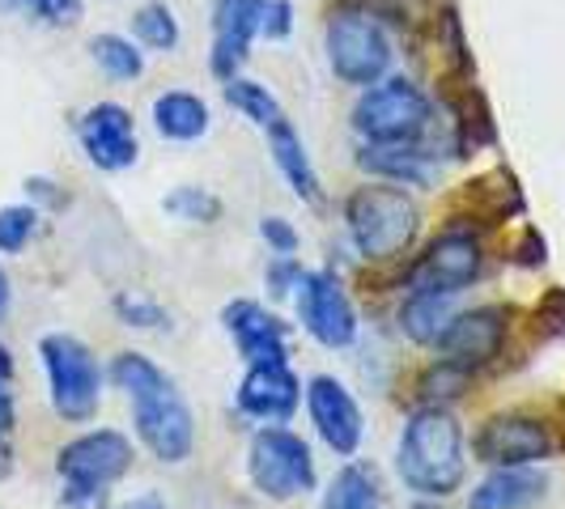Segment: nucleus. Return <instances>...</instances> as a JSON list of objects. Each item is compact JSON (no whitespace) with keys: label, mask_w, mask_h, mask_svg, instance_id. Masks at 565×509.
<instances>
[{"label":"nucleus","mask_w":565,"mask_h":509,"mask_svg":"<svg viewBox=\"0 0 565 509\" xmlns=\"http://www.w3.org/2000/svg\"><path fill=\"white\" fill-rule=\"evenodd\" d=\"M132 34L149 52H174L179 47V18L167 0H149L132 13Z\"/></svg>","instance_id":"obj_27"},{"label":"nucleus","mask_w":565,"mask_h":509,"mask_svg":"<svg viewBox=\"0 0 565 509\" xmlns=\"http://www.w3.org/2000/svg\"><path fill=\"white\" fill-rule=\"evenodd\" d=\"M115 318L124 327H141V332H153V327H167L170 318L167 311L153 302V297H141V293H115Z\"/></svg>","instance_id":"obj_32"},{"label":"nucleus","mask_w":565,"mask_h":509,"mask_svg":"<svg viewBox=\"0 0 565 509\" xmlns=\"http://www.w3.org/2000/svg\"><path fill=\"white\" fill-rule=\"evenodd\" d=\"M115 509H167V506H162L158 492H137L132 501H124V506H115Z\"/></svg>","instance_id":"obj_41"},{"label":"nucleus","mask_w":565,"mask_h":509,"mask_svg":"<svg viewBox=\"0 0 565 509\" xmlns=\"http://www.w3.org/2000/svg\"><path fill=\"white\" fill-rule=\"evenodd\" d=\"M264 9H268V0H213L209 68L222 85L243 77V64L252 56V43L259 39V26H264Z\"/></svg>","instance_id":"obj_14"},{"label":"nucleus","mask_w":565,"mask_h":509,"mask_svg":"<svg viewBox=\"0 0 565 509\" xmlns=\"http://www.w3.org/2000/svg\"><path fill=\"white\" fill-rule=\"evenodd\" d=\"M222 94H226V102L234 107V111L252 119L259 132H268L273 123H281L285 119V107L277 102V94H273L268 85L247 82V77H234V82L222 85Z\"/></svg>","instance_id":"obj_26"},{"label":"nucleus","mask_w":565,"mask_h":509,"mask_svg":"<svg viewBox=\"0 0 565 509\" xmlns=\"http://www.w3.org/2000/svg\"><path fill=\"white\" fill-rule=\"evenodd\" d=\"M89 56H94V64H98L111 82H137L145 73L141 43L128 39V34H94V39H89Z\"/></svg>","instance_id":"obj_25"},{"label":"nucleus","mask_w":565,"mask_h":509,"mask_svg":"<svg viewBox=\"0 0 565 509\" xmlns=\"http://www.w3.org/2000/svg\"><path fill=\"white\" fill-rule=\"evenodd\" d=\"M302 263L294 259V254H277V259H268V272H264V284H268V293L273 297H289L298 281H302Z\"/></svg>","instance_id":"obj_34"},{"label":"nucleus","mask_w":565,"mask_h":509,"mask_svg":"<svg viewBox=\"0 0 565 509\" xmlns=\"http://www.w3.org/2000/svg\"><path fill=\"white\" fill-rule=\"evenodd\" d=\"M0 13H9V18H26V13H34V4H30V0H0Z\"/></svg>","instance_id":"obj_42"},{"label":"nucleus","mask_w":565,"mask_h":509,"mask_svg":"<svg viewBox=\"0 0 565 509\" xmlns=\"http://www.w3.org/2000/svg\"><path fill=\"white\" fill-rule=\"evenodd\" d=\"M323 47H328V68L337 73V82L353 85V89L383 82L392 73V56H396L387 26L358 4L332 9L328 26H323Z\"/></svg>","instance_id":"obj_5"},{"label":"nucleus","mask_w":565,"mask_h":509,"mask_svg":"<svg viewBox=\"0 0 565 509\" xmlns=\"http://www.w3.org/2000/svg\"><path fill=\"white\" fill-rule=\"evenodd\" d=\"M532 323H536V332L544 339H565V289H548L544 297L536 302V311H532Z\"/></svg>","instance_id":"obj_33"},{"label":"nucleus","mask_w":565,"mask_h":509,"mask_svg":"<svg viewBox=\"0 0 565 509\" xmlns=\"http://www.w3.org/2000/svg\"><path fill=\"white\" fill-rule=\"evenodd\" d=\"M289 30H294V4H289V0H268V9H264V26H259V39L281 43V39H289Z\"/></svg>","instance_id":"obj_38"},{"label":"nucleus","mask_w":565,"mask_h":509,"mask_svg":"<svg viewBox=\"0 0 565 509\" xmlns=\"http://www.w3.org/2000/svg\"><path fill=\"white\" fill-rule=\"evenodd\" d=\"M319 509H387V492H383V476L366 458H349L337 476L328 480V492Z\"/></svg>","instance_id":"obj_22"},{"label":"nucleus","mask_w":565,"mask_h":509,"mask_svg":"<svg viewBox=\"0 0 565 509\" xmlns=\"http://www.w3.org/2000/svg\"><path fill=\"white\" fill-rule=\"evenodd\" d=\"M162 208H167L170 217H179V221H192V226H213V221H222V199L213 196L209 187H174L167 199H162Z\"/></svg>","instance_id":"obj_29"},{"label":"nucleus","mask_w":565,"mask_h":509,"mask_svg":"<svg viewBox=\"0 0 565 509\" xmlns=\"http://www.w3.org/2000/svg\"><path fill=\"white\" fill-rule=\"evenodd\" d=\"M39 357L47 369V391H52V408H56L60 421H94L98 403H103V369L94 361V353L77 336L52 332V336L39 339Z\"/></svg>","instance_id":"obj_6"},{"label":"nucleus","mask_w":565,"mask_h":509,"mask_svg":"<svg viewBox=\"0 0 565 509\" xmlns=\"http://www.w3.org/2000/svg\"><path fill=\"white\" fill-rule=\"evenodd\" d=\"M39 234V204H9L0 208V254H18Z\"/></svg>","instance_id":"obj_30"},{"label":"nucleus","mask_w":565,"mask_h":509,"mask_svg":"<svg viewBox=\"0 0 565 509\" xmlns=\"http://www.w3.org/2000/svg\"><path fill=\"white\" fill-rule=\"evenodd\" d=\"M34 18L52 22V26H77L85 13V0H30Z\"/></svg>","instance_id":"obj_36"},{"label":"nucleus","mask_w":565,"mask_h":509,"mask_svg":"<svg viewBox=\"0 0 565 509\" xmlns=\"http://www.w3.org/2000/svg\"><path fill=\"white\" fill-rule=\"evenodd\" d=\"M128 403H132L137 437H141V446L158 463H183L192 454V446H196V421H192V408L183 403V396L174 391L170 378L137 391Z\"/></svg>","instance_id":"obj_8"},{"label":"nucleus","mask_w":565,"mask_h":509,"mask_svg":"<svg viewBox=\"0 0 565 509\" xmlns=\"http://www.w3.org/2000/svg\"><path fill=\"white\" fill-rule=\"evenodd\" d=\"M153 128H158V137H167V141H179V144H192L200 141L204 132H209V123H213V115H209V102L192 94V89H167V94H158L153 98Z\"/></svg>","instance_id":"obj_21"},{"label":"nucleus","mask_w":565,"mask_h":509,"mask_svg":"<svg viewBox=\"0 0 565 509\" xmlns=\"http://www.w3.org/2000/svg\"><path fill=\"white\" fill-rule=\"evenodd\" d=\"M9 297H13V293H9V277L0 272V318L9 314Z\"/></svg>","instance_id":"obj_43"},{"label":"nucleus","mask_w":565,"mask_h":509,"mask_svg":"<svg viewBox=\"0 0 565 509\" xmlns=\"http://www.w3.org/2000/svg\"><path fill=\"white\" fill-rule=\"evenodd\" d=\"M247 476L255 492L268 501H298L315 492V458L307 437H298L285 424H264L247 446Z\"/></svg>","instance_id":"obj_7"},{"label":"nucleus","mask_w":565,"mask_h":509,"mask_svg":"<svg viewBox=\"0 0 565 509\" xmlns=\"http://www.w3.org/2000/svg\"><path fill=\"white\" fill-rule=\"evenodd\" d=\"M510 336L507 306H477V311H455L447 332L438 336V357H447L463 369H481L493 357H502V344Z\"/></svg>","instance_id":"obj_13"},{"label":"nucleus","mask_w":565,"mask_h":509,"mask_svg":"<svg viewBox=\"0 0 565 509\" xmlns=\"http://www.w3.org/2000/svg\"><path fill=\"white\" fill-rule=\"evenodd\" d=\"M463 204H468V213H472L477 221L498 226V221H507L510 213L523 208V196H519L514 178L498 170V174H484L477 183H468V187H463Z\"/></svg>","instance_id":"obj_24"},{"label":"nucleus","mask_w":565,"mask_h":509,"mask_svg":"<svg viewBox=\"0 0 565 509\" xmlns=\"http://www.w3.org/2000/svg\"><path fill=\"white\" fill-rule=\"evenodd\" d=\"M557 451H562L557 433L527 412H498L472 437V454L484 467H536Z\"/></svg>","instance_id":"obj_9"},{"label":"nucleus","mask_w":565,"mask_h":509,"mask_svg":"<svg viewBox=\"0 0 565 509\" xmlns=\"http://www.w3.org/2000/svg\"><path fill=\"white\" fill-rule=\"evenodd\" d=\"M222 323H226L230 339L247 366L289 361V323L268 306H259L252 297H234L222 311Z\"/></svg>","instance_id":"obj_17"},{"label":"nucleus","mask_w":565,"mask_h":509,"mask_svg":"<svg viewBox=\"0 0 565 509\" xmlns=\"http://www.w3.org/2000/svg\"><path fill=\"white\" fill-rule=\"evenodd\" d=\"M353 132L362 144H429L434 137V102L408 77H383L362 89L353 102Z\"/></svg>","instance_id":"obj_3"},{"label":"nucleus","mask_w":565,"mask_h":509,"mask_svg":"<svg viewBox=\"0 0 565 509\" xmlns=\"http://www.w3.org/2000/svg\"><path fill=\"white\" fill-rule=\"evenodd\" d=\"M234 399H238V412L252 421L289 424L302 403V382L289 369V361H264V366H247Z\"/></svg>","instance_id":"obj_16"},{"label":"nucleus","mask_w":565,"mask_h":509,"mask_svg":"<svg viewBox=\"0 0 565 509\" xmlns=\"http://www.w3.org/2000/svg\"><path fill=\"white\" fill-rule=\"evenodd\" d=\"M132 472V442L119 429H89L56 454L60 501L68 509H89L107 497V488Z\"/></svg>","instance_id":"obj_4"},{"label":"nucleus","mask_w":565,"mask_h":509,"mask_svg":"<svg viewBox=\"0 0 565 509\" xmlns=\"http://www.w3.org/2000/svg\"><path fill=\"white\" fill-rule=\"evenodd\" d=\"M451 318H455V293L408 289V297H404V306H399V327H404V336L413 339V344H422V348H434Z\"/></svg>","instance_id":"obj_23"},{"label":"nucleus","mask_w":565,"mask_h":509,"mask_svg":"<svg viewBox=\"0 0 565 509\" xmlns=\"http://www.w3.org/2000/svg\"><path fill=\"white\" fill-rule=\"evenodd\" d=\"M9 458H13V454H9V446H4V437H0V480L9 476Z\"/></svg>","instance_id":"obj_44"},{"label":"nucleus","mask_w":565,"mask_h":509,"mask_svg":"<svg viewBox=\"0 0 565 509\" xmlns=\"http://www.w3.org/2000/svg\"><path fill=\"white\" fill-rule=\"evenodd\" d=\"M162 378H167V373L153 366L145 353H119L111 361V382L128 399L137 396V391H145V387H153V382H162Z\"/></svg>","instance_id":"obj_31"},{"label":"nucleus","mask_w":565,"mask_h":509,"mask_svg":"<svg viewBox=\"0 0 565 509\" xmlns=\"http://www.w3.org/2000/svg\"><path fill=\"white\" fill-rule=\"evenodd\" d=\"M548 476L536 467H493L472 492L468 509H532L544 501Z\"/></svg>","instance_id":"obj_19"},{"label":"nucleus","mask_w":565,"mask_h":509,"mask_svg":"<svg viewBox=\"0 0 565 509\" xmlns=\"http://www.w3.org/2000/svg\"><path fill=\"white\" fill-rule=\"evenodd\" d=\"M344 229L362 259L383 263L413 247V238L422 229V208L408 196V187L370 178L344 199Z\"/></svg>","instance_id":"obj_2"},{"label":"nucleus","mask_w":565,"mask_h":509,"mask_svg":"<svg viewBox=\"0 0 565 509\" xmlns=\"http://www.w3.org/2000/svg\"><path fill=\"white\" fill-rule=\"evenodd\" d=\"M264 137H268V153H273L277 170L285 174V183L294 187V196L302 199V204H323V183H319V170H315V162H311V153H307V144H302V137L294 132L289 115H285L281 123H273Z\"/></svg>","instance_id":"obj_20"},{"label":"nucleus","mask_w":565,"mask_h":509,"mask_svg":"<svg viewBox=\"0 0 565 509\" xmlns=\"http://www.w3.org/2000/svg\"><path fill=\"white\" fill-rule=\"evenodd\" d=\"M481 268H484V251H481V238L472 229H443L425 254H417V263L404 272V284L408 289H434V293H463L472 284L481 281Z\"/></svg>","instance_id":"obj_10"},{"label":"nucleus","mask_w":565,"mask_h":509,"mask_svg":"<svg viewBox=\"0 0 565 509\" xmlns=\"http://www.w3.org/2000/svg\"><path fill=\"white\" fill-rule=\"evenodd\" d=\"M307 412L319 433V442L340 458H353L362 451V437H366V416H362V403L353 399V391L332 378V373H315L307 382Z\"/></svg>","instance_id":"obj_12"},{"label":"nucleus","mask_w":565,"mask_h":509,"mask_svg":"<svg viewBox=\"0 0 565 509\" xmlns=\"http://www.w3.org/2000/svg\"><path fill=\"white\" fill-rule=\"evenodd\" d=\"M468 382H472V369H463V366H455V361H447V357H438V361L417 378V396H422L425 408H447L451 399H459L463 391H468Z\"/></svg>","instance_id":"obj_28"},{"label":"nucleus","mask_w":565,"mask_h":509,"mask_svg":"<svg viewBox=\"0 0 565 509\" xmlns=\"http://www.w3.org/2000/svg\"><path fill=\"white\" fill-rule=\"evenodd\" d=\"M77 141H82V153L94 162L98 170H119L137 166V123H132V111L119 107V102H94L89 111H82L77 119Z\"/></svg>","instance_id":"obj_15"},{"label":"nucleus","mask_w":565,"mask_h":509,"mask_svg":"<svg viewBox=\"0 0 565 509\" xmlns=\"http://www.w3.org/2000/svg\"><path fill=\"white\" fill-rule=\"evenodd\" d=\"M18 421V396H13V353L0 344V437L13 433Z\"/></svg>","instance_id":"obj_35"},{"label":"nucleus","mask_w":565,"mask_h":509,"mask_svg":"<svg viewBox=\"0 0 565 509\" xmlns=\"http://www.w3.org/2000/svg\"><path fill=\"white\" fill-rule=\"evenodd\" d=\"M26 196H30V204H43V208H60V204H68V196L56 192V183H52V178H26Z\"/></svg>","instance_id":"obj_39"},{"label":"nucleus","mask_w":565,"mask_h":509,"mask_svg":"<svg viewBox=\"0 0 565 509\" xmlns=\"http://www.w3.org/2000/svg\"><path fill=\"white\" fill-rule=\"evenodd\" d=\"M302 332L323 348H349L358 339V311L337 272H302L294 289Z\"/></svg>","instance_id":"obj_11"},{"label":"nucleus","mask_w":565,"mask_h":509,"mask_svg":"<svg viewBox=\"0 0 565 509\" xmlns=\"http://www.w3.org/2000/svg\"><path fill=\"white\" fill-rule=\"evenodd\" d=\"M358 166L370 178L399 183V187H429L438 174V149L434 144H362Z\"/></svg>","instance_id":"obj_18"},{"label":"nucleus","mask_w":565,"mask_h":509,"mask_svg":"<svg viewBox=\"0 0 565 509\" xmlns=\"http://www.w3.org/2000/svg\"><path fill=\"white\" fill-rule=\"evenodd\" d=\"M259 238L268 242V251L273 254H294L298 251V242H302L298 229L289 226L285 217H264V221H259Z\"/></svg>","instance_id":"obj_37"},{"label":"nucleus","mask_w":565,"mask_h":509,"mask_svg":"<svg viewBox=\"0 0 565 509\" xmlns=\"http://www.w3.org/2000/svg\"><path fill=\"white\" fill-rule=\"evenodd\" d=\"M514 263H519V268H540V263H544V238H540L536 229H527L523 242L514 247Z\"/></svg>","instance_id":"obj_40"},{"label":"nucleus","mask_w":565,"mask_h":509,"mask_svg":"<svg viewBox=\"0 0 565 509\" xmlns=\"http://www.w3.org/2000/svg\"><path fill=\"white\" fill-rule=\"evenodd\" d=\"M396 472L408 492L422 501H447L468 476V442L463 424L447 408H417L399 433Z\"/></svg>","instance_id":"obj_1"}]
</instances>
